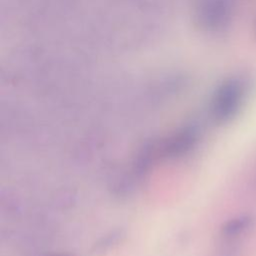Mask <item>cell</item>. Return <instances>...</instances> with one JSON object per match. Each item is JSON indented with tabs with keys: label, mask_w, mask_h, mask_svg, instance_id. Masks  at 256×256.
<instances>
[{
	"label": "cell",
	"mask_w": 256,
	"mask_h": 256,
	"mask_svg": "<svg viewBox=\"0 0 256 256\" xmlns=\"http://www.w3.org/2000/svg\"><path fill=\"white\" fill-rule=\"evenodd\" d=\"M248 91L245 78L235 76L227 79L216 90L211 102V116L218 124L234 118L243 106Z\"/></svg>",
	"instance_id": "6da1fadb"
},
{
	"label": "cell",
	"mask_w": 256,
	"mask_h": 256,
	"mask_svg": "<svg viewBox=\"0 0 256 256\" xmlns=\"http://www.w3.org/2000/svg\"><path fill=\"white\" fill-rule=\"evenodd\" d=\"M252 225V218L246 215L229 220L222 227V235L226 238H235L247 231Z\"/></svg>",
	"instance_id": "3957f363"
},
{
	"label": "cell",
	"mask_w": 256,
	"mask_h": 256,
	"mask_svg": "<svg viewBox=\"0 0 256 256\" xmlns=\"http://www.w3.org/2000/svg\"><path fill=\"white\" fill-rule=\"evenodd\" d=\"M59 256H62V255H59Z\"/></svg>",
	"instance_id": "277c9868"
},
{
	"label": "cell",
	"mask_w": 256,
	"mask_h": 256,
	"mask_svg": "<svg viewBox=\"0 0 256 256\" xmlns=\"http://www.w3.org/2000/svg\"><path fill=\"white\" fill-rule=\"evenodd\" d=\"M200 130L197 125H188L169 138L161 147L165 157H178L188 153L198 142Z\"/></svg>",
	"instance_id": "7a4b0ae2"
}]
</instances>
